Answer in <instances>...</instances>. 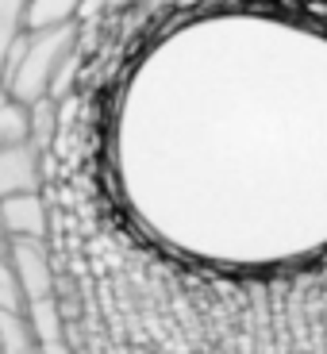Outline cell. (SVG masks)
Masks as SVG:
<instances>
[{
	"label": "cell",
	"mask_w": 327,
	"mask_h": 354,
	"mask_svg": "<svg viewBox=\"0 0 327 354\" xmlns=\"http://www.w3.org/2000/svg\"><path fill=\"white\" fill-rule=\"evenodd\" d=\"M104 162L127 220L227 274L327 254V27L212 8L166 27L120 77Z\"/></svg>",
	"instance_id": "obj_1"
},
{
	"label": "cell",
	"mask_w": 327,
	"mask_h": 354,
	"mask_svg": "<svg viewBox=\"0 0 327 354\" xmlns=\"http://www.w3.org/2000/svg\"><path fill=\"white\" fill-rule=\"evenodd\" d=\"M77 46V24L35 27L24 31L12 46L8 70H4V93L19 104H35L58 93V81L66 77V66Z\"/></svg>",
	"instance_id": "obj_2"
},
{
	"label": "cell",
	"mask_w": 327,
	"mask_h": 354,
	"mask_svg": "<svg viewBox=\"0 0 327 354\" xmlns=\"http://www.w3.org/2000/svg\"><path fill=\"white\" fill-rule=\"evenodd\" d=\"M43 189V147L35 139L0 147V196Z\"/></svg>",
	"instance_id": "obj_3"
},
{
	"label": "cell",
	"mask_w": 327,
	"mask_h": 354,
	"mask_svg": "<svg viewBox=\"0 0 327 354\" xmlns=\"http://www.w3.org/2000/svg\"><path fill=\"white\" fill-rule=\"evenodd\" d=\"M0 231L8 239H43L46 235V204L39 193L0 196Z\"/></svg>",
	"instance_id": "obj_4"
},
{
	"label": "cell",
	"mask_w": 327,
	"mask_h": 354,
	"mask_svg": "<svg viewBox=\"0 0 327 354\" xmlns=\"http://www.w3.org/2000/svg\"><path fill=\"white\" fill-rule=\"evenodd\" d=\"M0 354H43L24 308H0Z\"/></svg>",
	"instance_id": "obj_5"
},
{
	"label": "cell",
	"mask_w": 327,
	"mask_h": 354,
	"mask_svg": "<svg viewBox=\"0 0 327 354\" xmlns=\"http://www.w3.org/2000/svg\"><path fill=\"white\" fill-rule=\"evenodd\" d=\"M24 16H27V0H0V88H4V70H8L12 46L27 31Z\"/></svg>",
	"instance_id": "obj_6"
},
{
	"label": "cell",
	"mask_w": 327,
	"mask_h": 354,
	"mask_svg": "<svg viewBox=\"0 0 327 354\" xmlns=\"http://www.w3.org/2000/svg\"><path fill=\"white\" fill-rule=\"evenodd\" d=\"M81 12V0H27V31L35 27H58V24H73Z\"/></svg>",
	"instance_id": "obj_7"
},
{
	"label": "cell",
	"mask_w": 327,
	"mask_h": 354,
	"mask_svg": "<svg viewBox=\"0 0 327 354\" xmlns=\"http://www.w3.org/2000/svg\"><path fill=\"white\" fill-rule=\"evenodd\" d=\"M292 354H304V351H292Z\"/></svg>",
	"instance_id": "obj_8"
}]
</instances>
